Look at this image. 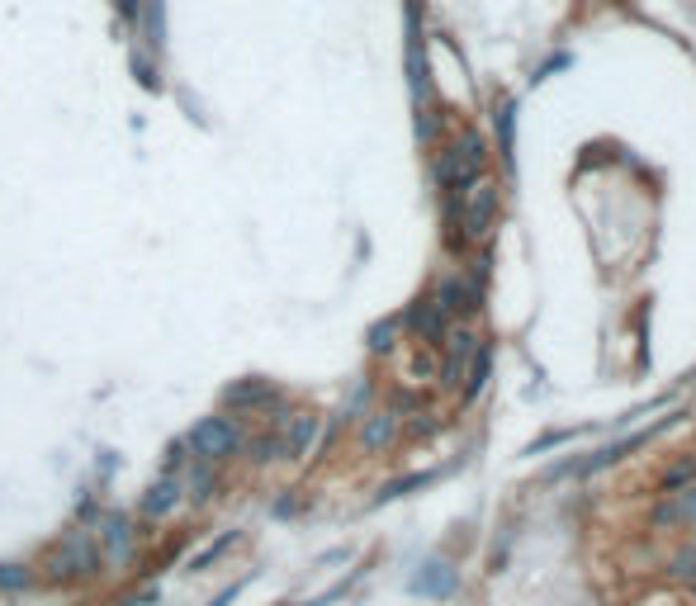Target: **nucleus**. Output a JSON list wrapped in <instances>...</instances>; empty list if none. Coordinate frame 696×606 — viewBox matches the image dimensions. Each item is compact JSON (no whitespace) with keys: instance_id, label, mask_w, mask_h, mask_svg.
<instances>
[{"instance_id":"f257e3e1","label":"nucleus","mask_w":696,"mask_h":606,"mask_svg":"<svg viewBox=\"0 0 696 606\" xmlns=\"http://www.w3.org/2000/svg\"><path fill=\"white\" fill-rule=\"evenodd\" d=\"M483 166H488V143H483V133H460V138L441 152V161H436V185L446 190V218H455V204H460L464 190L483 176Z\"/></svg>"},{"instance_id":"f03ea898","label":"nucleus","mask_w":696,"mask_h":606,"mask_svg":"<svg viewBox=\"0 0 696 606\" xmlns=\"http://www.w3.org/2000/svg\"><path fill=\"white\" fill-rule=\"evenodd\" d=\"M100 569H105V564H100V550H95L90 531H67L53 545V554H48L43 578H48L53 588H72V583H86V578H95Z\"/></svg>"},{"instance_id":"7ed1b4c3","label":"nucleus","mask_w":696,"mask_h":606,"mask_svg":"<svg viewBox=\"0 0 696 606\" xmlns=\"http://www.w3.org/2000/svg\"><path fill=\"white\" fill-rule=\"evenodd\" d=\"M242 427L232 422V417H223V412H214V417H199L195 427H190V436H185V446L195 450V460H209V464H223L232 460L237 450H242Z\"/></svg>"},{"instance_id":"20e7f679","label":"nucleus","mask_w":696,"mask_h":606,"mask_svg":"<svg viewBox=\"0 0 696 606\" xmlns=\"http://www.w3.org/2000/svg\"><path fill=\"white\" fill-rule=\"evenodd\" d=\"M90 540L100 550V564H109V569H128L133 554H138V531L124 512H100L90 521Z\"/></svg>"},{"instance_id":"39448f33","label":"nucleus","mask_w":696,"mask_h":606,"mask_svg":"<svg viewBox=\"0 0 696 606\" xmlns=\"http://www.w3.org/2000/svg\"><path fill=\"white\" fill-rule=\"evenodd\" d=\"M441 351H446V360H441L436 379H441L446 389H455V384L464 379V370L474 365V356H479V332H474V327H446Z\"/></svg>"},{"instance_id":"423d86ee","label":"nucleus","mask_w":696,"mask_h":606,"mask_svg":"<svg viewBox=\"0 0 696 606\" xmlns=\"http://www.w3.org/2000/svg\"><path fill=\"white\" fill-rule=\"evenodd\" d=\"M180 502H185V483H180L176 474H161V479L147 483L143 502H138V512H143V521H166L180 507Z\"/></svg>"},{"instance_id":"0eeeda50","label":"nucleus","mask_w":696,"mask_h":606,"mask_svg":"<svg viewBox=\"0 0 696 606\" xmlns=\"http://www.w3.org/2000/svg\"><path fill=\"white\" fill-rule=\"evenodd\" d=\"M403 327H408L412 337H422V346H441V337H446L450 318L436 308V299H422L408 308V318H403Z\"/></svg>"},{"instance_id":"6e6552de","label":"nucleus","mask_w":696,"mask_h":606,"mask_svg":"<svg viewBox=\"0 0 696 606\" xmlns=\"http://www.w3.org/2000/svg\"><path fill=\"white\" fill-rule=\"evenodd\" d=\"M223 398L242 412H270V403H280V389L270 379H242V384H228Z\"/></svg>"},{"instance_id":"1a4fd4ad","label":"nucleus","mask_w":696,"mask_h":606,"mask_svg":"<svg viewBox=\"0 0 696 606\" xmlns=\"http://www.w3.org/2000/svg\"><path fill=\"white\" fill-rule=\"evenodd\" d=\"M280 441H285V460H299L308 455V446L318 441V417L313 412H294L280 422Z\"/></svg>"},{"instance_id":"9d476101","label":"nucleus","mask_w":696,"mask_h":606,"mask_svg":"<svg viewBox=\"0 0 696 606\" xmlns=\"http://www.w3.org/2000/svg\"><path fill=\"white\" fill-rule=\"evenodd\" d=\"M393 441H398V412H393V408L370 412V417H365V427H360V450L379 455V450H389Z\"/></svg>"},{"instance_id":"9b49d317","label":"nucleus","mask_w":696,"mask_h":606,"mask_svg":"<svg viewBox=\"0 0 696 606\" xmlns=\"http://www.w3.org/2000/svg\"><path fill=\"white\" fill-rule=\"evenodd\" d=\"M436 308H441L446 318H464V313L479 308V289L469 285V280H441V289H436Z\"/></svg>"},{"instance_id":"f8f14e48","label":"nucleus","mask_w":696,"mask_h":606,"mask_svg":"<svg viewBox=\"0 0 696 606\" xmlns=\"http://www.w3.org/2000/svg\"><path fill=\"white\" fill-rule=\"evenodd\" d=\"M214 488H218V464L195 460V455H190V474H185V498L204 502V498H214Z\"/></svg>"},{"instance_id":"ddd939ff","label":"nucleus","mask_w":696,"mask_h":606,"mask_svg":"<svg viewBox=\"0 0 696 606\" xmlns=\"http://www.w3.org/2000/svg\"><path fill=\"white\" fill-rule=\"evenodd\" d=\"M38 588V569L29 564H0V592H29Z\"/></svg>"},{"instance_id":"4468645a","label":"nucleus","mask_w":696,"mask_h":606,"mask_svg":"<svg viewBox=\"0 0 696 606\" xmlns=\"http://www.w3.org/2000/svg\"><path fill=\"white\" fill-rule=\"evenodd\" d=\"M251 450V460L256 464H270V460H285V441H280V431H266V436H256V441H242Z\"/></svg>"},{"instance_id":"2eb2a0df","label":"nucleus","mask_w":696,"mask_h":606,"mask_svg":"<svg viewBox=\"0 0 696 606\" xmlns=\"http://www.w3.org/2000/svg\"><path fill=\"white\" fill-rule=\"evenodd\" d=\"M450 588H455L450 564H427V573H417V592H450Z\"/></svg>"},{"instance_id":"dca6fc26","label":"nucleus","mask_w":696,"mask_h":606,"mask_svg":"<svg viewBox=\"0 0 696 606\" xmlns=\"http://www.w3.org/2000/svg\"><path fill=\"white\" fill-rule=\"evenodd\" d=\"M398 327H403V318H389V322H379L375 332H370V351H375V356H389L393 346H398Z\"/></svg>"},{"instance_id":"f3484780","label":"nucleus","mask_w":696,"mask_h":606,"mask_svg":"<svg viewBox=\"0 0 696 606\" xmlns=\"http://www.w3.org/2000/svg\"><path fill=\"white\" fill-rule=\"evenodd\" d=\"M436 370H441V360L431 356V346H417L408 356V375L412 379H436Z\"/></svg>"},{"instance_id":"a211bd4d","label":"nucleus","mask_w":696,"mask_h":606,"mask_svg":"<svg viewBox=\"0 0 696 606\" xmlns=\"http://www.w3.org/2000/svg\"><path fill=\"white\" fill-rule=\"evenodd\" d=\"M232 545H237V535H218V540H209V545H204V550H199L195 554V559H190V573H195V569H209V564H214V559H218V554H223V550H232Z\"/></svg>"},{"instance_id":"6ab92c4d","label":"nucleus","mask_w":696,"mask_h":606,"mask_svg":"<svg viewBox=\"0 0 696 606\" xmlns=\"http://www.w3.org/2000/svg\"><path fill=\"white\" fill-rule=\"evenodd\" d=\"M692 479H696V460H678L668 474H663V493H682Z\"/></svg>"},{"instance_id":"aec40b11","label":"nucleus","mask_w":696,"mask_h":606,"mask_svg":"<svg viewBox=\"0 0 696 606\" xmlns=\"http://www.w3.org/2000/svg\"><path fill=\"white\" fill-rule=\"evenodd\" d=\"M512 114H517V105H512V100H502V105H498V143H502L507 166H512Z\"/></svg>"},{"instance_id":"412c9836","label":"nucleus","mask_w":696,"mask_h":606,"mask_svg":"<svg viewBox=\"0 0 696 606\" xmlns=\"http://www.w3.org/2000/svg\"><path fill=\"white\" fill-rule=\"evenodd\" d=\"M673 578H687V583H696V545H687V550L673 554Z\"/></svg>"},{"instance_id":"4be33fe9","label":"nucleus","mask_w":696,"mask_h":606,"mask_svg":"<svg viewBox=\"0 0 696 606\" xmlns=\"http://www.w3.org/2000/svg\"><path fill=\"white\" fill-rule=\"evenodd\" d=\"M185 450H190V446H185V441H171V446H166V455H161V464H166V474H176L180 464L190 460V455H185Z\"/></svg>"},{"instance_id":"5701e85b","label":"nucleus","mask_w":696,"mask_h":606,"mask_svg":"<svg viewBox=\"0 0 696 606\" xmlns=\"http://www.w3.org/2000/svg\"><path fill=\"white\" fill-rule=\"evenodd\" d=\"M114 5H119V15H124L128 24H133V19H138V10H143V0H114Z\"/></svg>"},{"instance_id":"b1692460","label":"nucleus","mask_w":696,"mask_h":606,"mask_svg":"<svg viewBox=\"0 0 696 606\" xmlns=\"http://www.w3.org/2000/svg\"><path fill=\"white\" fill-rule=\"evenodd\" d=\"M232 597H237V588H228V592H218V597H214V602H209V606H228Z\"/></svg>"}]
</instances>
